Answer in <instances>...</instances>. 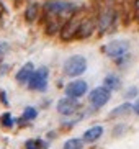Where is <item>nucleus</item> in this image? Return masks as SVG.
Segmentation results:
<instances>
[{
    "instance_id": "obj_1",
    "label": "nucleus",
    "mask_w": 139,
    "mask_h": 149,
    "mask_svg": "<svg viewBox=\"0 0 139 149\" xmlns=\"http://www.w3.org/2000/svg\"><path fill=\"white\" fill-rule=\"evenodd\" d=\"M43 8L46 18H54L59 22H62V18H69L74 12H77L74 2H67V0H49L44 3Z\"/></svg>"
},
{
    "instance_id": "obj_2",
    "label": "nucleus",
    "mask_w": 139,
    "mask_h": 149,
    "mask_svg": "<svg viewBox=\"0 0 139 149\" xmlns=\"http://www.w3.org/2000/svg\"><path fill=\"white\" fill-rule=\"evenodd\" d=\"M62 69L67 77H80L87 70V57L82 54H74L64 61Z\"/></svg>"
},
{
    "instance_id": "obj_3",
    "label": "nucleus",
    "mask_w": 139,
    "mask_h": 149,
    "mask_svg": "<svg viewBox=\"0 0 139 149\" xmlns=\"http://www.w3.org/2000/svg\"><path fill=\"white\" fill-rule=\"evenodd\" d=\"M82 20H83V13H80V12H74V13L70 15L61 28V40L70 41V40H74V38H77V33H79V28H80Z\"/></svg>"
},
{
    "instance_id": "obj_4",
    "label": "nucleus",
    "mask_w": 139,
    "mask_h": 149,
    "mask_svg": "<svg viewBox=\"0 0 139 149\" xmlns=\"http://www.w3.org/2000/svg\"><path fill=\"white\" fill-rule=\"evenodd\" d=\"M48 82H49V69L48 67H39V69H35L33 75L28 80V87L30 90H35V92H44L48 88Z\"/></svg>"
},
{
    "instance_id": "obj_5",
    "label": "nucleus",
    "mask_w": 139,
    "mask_h": 149,
    "mask_svg": "<svg viewBox=\"0 0 139 149\" xmlns=\"http://www.w3.org/2000/svg\"><path fill=\"white\" fill-rule=\"evenodd\" d=\"M128 53H129V43L126 40H113L105 46V54L116 61H121L124 56H128Z\"/></svg>"
},
{
    "instance_id": "obj_6",
    "label": "nucleus",
    "mask_w": 139,
    "mask_h": 149,
    "mask_svg": "<svg viewBox=\"0 0 139 149\" xmlns=\"http://www.w3.org/2000/svg\"><path fill=\"white\" fill-rule=\"evenodd\" d=\"M111 98V90L105 87V85H100V87H95L88 93V102H90L92 108H101L110 102Z\"/></svg>"
},
{
    "instance_id": "obj_7",
    "label": "nucleus",
    "mask_w": 139,
    "mask_h": 149,
    "mask_svg": "<svg viewBox=\"0 0 139 149\" xmlns=\"http://www.w3.org/2000/svg\"><path fill=\"white\" fill-rule=\"evenodd\" d=\"M87 92H88V84L83 79L72 80V82H69L65 85V95L70 97V98H80Z\"/></svg>"
},
{
    "instance_id": "obj_8",
    "label": "nucleus",
    "mask_w": 139,
    "mask_h": 149,
    "mask_svg": "<svg viewBox=\"0 0 139 149\" xmlns=\"http://www.w3.org/2000/svg\"><path fill=\"white\" fill-rule=\"evenodd\" d=\"M79 107H80V103L77 102V98H70V97H67V95L57 102V111L61 115H64V116L74 115L79 110Z\"/></svg>"
},
{
    "instance_id": "obj_9",
    "label": "nucleus",
    "mask_w": 139,
    "mask_h": 149,
    "mask_svg": "<svg viewBox=\"0 0 139 149\" xmlns=\"http://www.w3.org/2000/svg\"><path fill=\"white\" fill-rule=\"evenodd\" d=\"M103 131H105V128L101 125H95V126H92V128H88V130L83 131L82 141L83 143H97L103 136Z\"/></svg>"
},
{
    "instance_id": "obj_10",
    "label": "nucleus",
    "mask_w": 139,
    "mask_h": 149,
    "mask_svg": "<svg viewBox=\"0 0 139 149\" xmlns=\"http://www.w3.org/2000/svg\"><path fill=\"white\" fill-rule=\"evenodd\" d=\"M95 28H97V25H95V20H93V18H85V17H83L82 23H80V28H79L77 38L85 40V38L92 36V33L95 31Z\"/></svg>"
},
{
    "instance_id": "obj_11",
    "label": "nucleus",
    "mask_w": 139,
    "mask_h": 149,
    "mask_svg": "<svg viewBox=\"0 0 139 149\" xmlns=\"http://www.w3.org/2000/svg\"><path fill=\"white\" fill-rule=\"evenodd\" d=\"M35 72V64L33 62H26L25 66H22V69L17 72V82L18 84H28L30 77Z\"/></svg>"
},
{
    "instance_id": "obj_12",
    "label": "nucleus",
    "mask_w": 139,
    "mask_h": 149,
    "mask_svg": "<svg viewBox=\"0 0 139 149\" xmlns=\"http://www.w3.org/2000/svg\"><path fill=\"white\" fill-rule=\"evenodd\" d=\"M113 22H115V12L113 10H105L103 13L100 15V20H98V28H100L101 33L110 30V26L113 25Z\"/></svg>"
},
{
    "instance_id": "obj_13",
    "label": "nucleus",
    "mask_w": 139,
    "mask_h": 149,
    "mask_svg": "<svg viewBox=\"0 0 139 149\" xmlns=\"http://www.w3.org/2000/svg\"><path fill=\"white\" fill-rule=\"evenodd\" d=\"M103 85L108 90H118V88H121V79H120V75L116 74H108V75H105V79H103Z\"/></svg>"
},
{
    "instance_id": "obj_14",
    "label": "nucleus",
    "mask_w": 139,
    "mask_h": 149,
    "mask_svg": "<svg viewBox=\"0 0 139 149\" xmlns=\"http://www.w3.org/2000/svg\"><path fill=\"white\" fill-rule=\"evenodd\" d=\"M133 111V103H123V105L116 107V108L110 113V118H118V116H123V115Z\"/></svg>"
},
{
    "instance_id": "obj_15",
    "label": "nucleus",
    "mask_w": 139,
    "mask_h": 149,
    "mask_svg": "<svg viewBox=\"0 0 139 149\" xmlns=\"http://www.w3.org/2000/svg\"><path fill=\"white\" fill-rule=\"evenodd\" d=\"M38 13H39V7L36 3H31L28 5V8H26L25 12V18H26V22L28 23H33L38 18Z\"/></svg>"
},
{
    "instance_id": "obj_16",
    "label": "nucleus",
    "mask_w": 139,
    "mask_h": 149,
    "mask_svg": "<svg viewBox=\"0 0 139 149\" xmlns=\"http://www.w3.org/2000/svg\"><path fill=\"white\" fill-rule=\"evenodd\" d=\"M36 116H38V110L33 108V107H26L23 110V115H22V118H20V121H33Z\"/></svg>"
},
{
    "instance_id": "obj_17",
    "label": "nucleus",
    "mask_w": 139,
    "mask_h": 149,
    "mask_svg": "<svg viewBox=\"0 0 139 149\" xmlns=\"http://www.w3.org/2000/svg\"><path fill=\"white\" fill-rule=\"evenodd\" d=\"M83 148V141L79 139V138H72V139H67L62 146V149H82Z\"/></svg>"
},
{
    "instance_id": "obj_18",
    "label": "nucleus",
    "mask_w": 139,
    "mask_h": 149,
    "mask_svg": "<svg viewBox=\"0 0 139 149\" xmlns=\"http://www.w3.org/2000/svg\"><path fill=\"white\" fill-rule=\"evenodd\" d=\"M25 148L26 149H44V148H48V146L41 139H30V141H26Z\"/></svg>"
},
{
    "instance_id": "obj_19",
    "label": "nucleus",
    "mask_w": 139,
    "mask_h": 149,
    "mask_svg": "<svg viewBox=\"0 0 139 149\" xmlns=\"http://www.w3.org/2000/svg\"><path fill=\"white\" fill-rule=\"evenodd\" d=\"M13 118H12V115L10 113H3L2 115V125H3L5 128H12L13 126Z\"/></svg>"
},
{
    "instance_id": "obj_20",
    "label": "nucleus",
    "mask_w": 139,
    "mask_h": 149,
    "mask_svg": "<svg viewBox=\"0 0 139 149\" xmlns=\"http://www.w3.org/2000/svg\"><path fill=\"white\" fill-rule=\"evenodd\" d=\"M138 95V87H129L128 88V92H126V97L128 98H133V97Z\"/></svg>"
},
{
    "instance_id": "obj_21",
    "label": "nucleus",
    "mask_w": 139,
    "mask_h": 149,
    "mask_svg": "<svg viewBox=\"0 0 139 149\" xmlns=\"http://www.w3.org/2000/svg\"><path fill=\"white\" fill-rule=\"evenodd\" d=\"M133 111H134V115H138V116H139V97H138V100L133 103Z\"/></svg>"
},
{
    "instance_id": "obj_22",
    "label": "nucleus",
    "mask_w": 139,
    "mask_h": 149,
    "mask_svg": "<svg viewBox=\"0 0 139 149\" xmlns=\"http://www.w3.org/2000/svg\"><path fill=\"white\" fill-rule=\"evenodd\" d=\"M3 13H5V7H3V3L0 2V18L3 17Z\"/></svg>"
},
{
    "instance_id": "obj_23",
    "label": "nucleus",
    "mask_w": 139,
    "mask_h": 149,
    "mask_svg": "<svg viewBox=\"0 0 139 149\" xmlns=\"http://www.w3.org/2000/svg\"><path fill=\"white\" fill-rule=\"evenodd\" d=\"M0 98H2V102H5V103H7V97H5V93L2 92V90H0Z\"/></svg>"
},
{
    "instance_id": "obj_24",
    "label": "nucleus",
    "mask_w": 139,
    "mask_h": 149,
    "mask_svg": "<svg viewBox=\"0 0 139 149\" xmlns=\"http://www.w3.org/2000/svg\"><path fill=\"white\" fill-rule=\"evenodd\" d=\"M134 8H136V12L139 13V0H136V2H134Z\"/></svg>"
}]
</instances>
